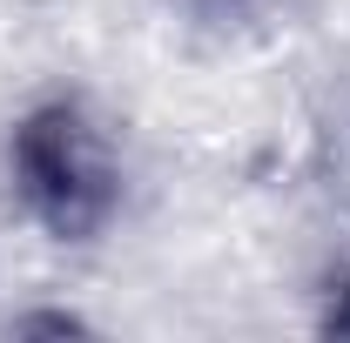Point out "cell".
Masks as SVG:
<instances>
[{"label":"cell","instance_id":"1","mask_svg":"<svg viewBox=\"0 0 350 343\" xmlns=\"http://www.w3.org/2000/svg\"><path fill=\"white\" fill-rule=\"evenodd\" d=\"M14 182L54 236H88L115 209V162L81 108H41L14 135Z\"/></svg>","mask_w":350,"mask_h":343}]
</instances>
